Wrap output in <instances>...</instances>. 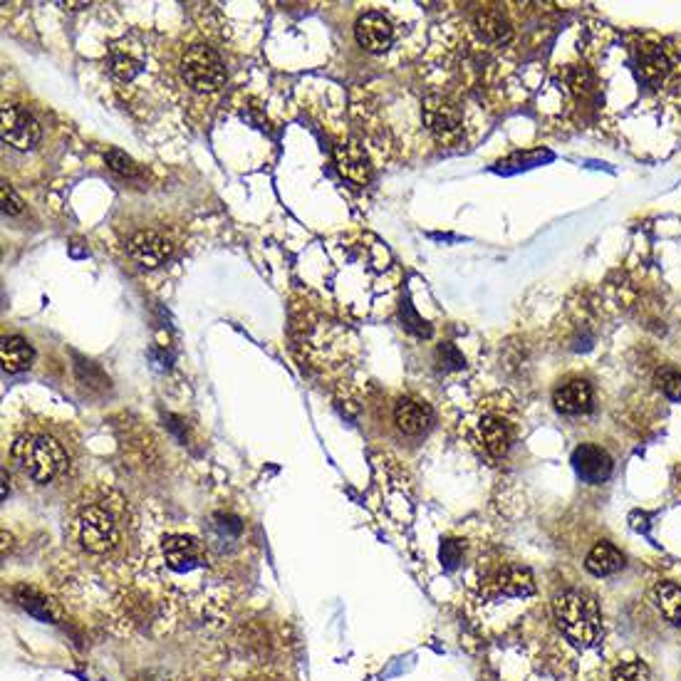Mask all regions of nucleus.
Here are the masks:
<instances>
[{
  "label": "nucleus",
  "mask_w": 681,
  "mask_h": 681,
  "mask_svg": "<svg viewBox=\"0 0 681 681\" xmlns=\"http://www.w3.org/2000/svg\"><path fill=\"white\" fill-rule=\"evenodd\" d=\"M637 70L652 90L681 100V43L647 38L637 48Z\"/></svg>",
  "instance_id": "1"
},
{
  "label": "nucleus",
  "mask_w": 681,
  "mask_h": 681,
  "mask_svg": "<svg viewBox=\"0 0 681 681\" xmlns=\"http://www.w3.org/2000/svg\"><path fill=\"white\" fill-rule=\"evenodd\" d=\"M13 459L33 481L48 483L60 476L67 466L62 444L48 434H25L15 439Z\"/></svg>",
  "instance_id": "2"
},
{
  "label": "nucleus",
  "mask_w": 681,
  "mask_h": 681,
  "mask_svg": "<svg viewBox=\"0 0 681 681\" xmlns=\"http://www.w3.org/2000/svg\"><path fill=\"white\" fill-rule=\"evenodd\" d=\"M553 615L565 637L577 647H590L600 637V612L592 597L582 592H563L555 597Z\"/></svg>",
  "instance_id": "3"
},
{
  "label": "nucleus",
  "mask_w": 681,
  "mask_h": 681,
  "mask_svg": "<svg viewBox=\"0 0 681 681\" xmlns=\"http://www.w3.org/2000/svg\"><path fill=\"white\" fill-rule=\"evenodd\" d=\"M181 77L196 92H218L226 82V67L209 45H191L181 57Z\"/></svg>",
  "instance_id": "4"
},
{
  "label": "nucleus",
  "mask_w": 681,
  "mask_h": 681,
  "mask_svg": "<svg viewBox=\"0 0 681 681\" xmlns=\"http://www.w3.org/2000/svg\"><path fill=\"white\" fill-rule=\"evenodd\" d=\"M471 439L488 459H503L513 444V421L501 409H481L471 424Z\"/></svg>",
  "instance_id": "5"
},
{
  "label": "nucleus",
  "mask_w": 681,
  "mask_h": 681,
  "mask_svg": "<svg viewBox=\"0 0 681 681\" xmlns=\"http://www.w3.org/2000/svg\"><path fill=\"white\" fill-rule=\"evenodd\" d=\"M424 114V124L429 129L431 137L439 144H456L464 134V117H461V109L449 100V97L441 95H429L421 107Z\"/></svg>",
  "instance_id": "6"
},
{
  "label": "nucleus",
  "mask_w": 681,
  "mask_h": 681,
  "mask_svg": "<svg viewBox=\"0 0 681 681\" xmlns=\"http://www.w3.org/2000/svg\"><path fill=\"white\" fill-rule=\"evenodd\" d=\"M117 535V523L105 508L87 506L77 518V540L87 553H107L117 543Z\"/></svg>",
  "instance_id": "7"
},
{
  "label": "nucleus",
  "mask_w": 681,
  "mask_h": 681,
  "mask_svg": "<svg viewBox=\"0 0 681 681\" xmlns=\"http://www.w3.org/2000/svg\"><path fill=\"white\" fill-rule=\"evenodd\" d=\"M0 119H3V142L8 147L18 149V152H28L43 137V127H40L38 119L20 105H3L0 109Z\"/></svg>",
  "instance_id": "8"
},
{
  "label": "nucleus",
  "mask_w": 681,
  "mask_h": 681,
  "mask_svg": "<svg viewBox=\"0 0 681 681\" xmlns=\"http://www.w3.org/2000/svg\"><path fill=\"white\" fill-rule=\"evenodd\" d=\"M127 253L144 268H159L171 256V246L157 231H137L127 241Z\"/></svg>",
  "instance_id": "9"
},
{
  "label": "nucleus",
  "mask_w": 681,
  "mask_h": 681,
  "mask_svg": "<svg viewBox=\"0 0 681 681\" xmlns=\"http://www.w3.org/2000/svg\"><path fill=\"white\" fill-rule=\"evenodd\" d=\"M357 43L369 53H384L394 40V28L382 13H365L355 25Z\"/></svg>",
  "instance_id": "10"
},
{
  "label": "nucleus",
  "mask_w": 681,
  "mask_h": 681,
  "mask_svg": "<svg viewBox=\"0 0 681 681\" xmlns=\"http://www.w3.org/2000/svg\"><path fill=\"white\" fill-rule=\"evenodd\" d=\"M573 466H575L577 476L587 483H602V481H607L612 473L610 454L595 444L577 446L573 454Z\"/></svg>",
  "instance_id": "11"
},
{
  "label": "nucleus",
  "mask_w": 681,
  "mask_h": 681,
  "mask_svg": "<svg viewBox=\"0 0 681 681\" xmlns=\"http://www.w3.org/2000/svg\"><path fill=\"white\" fill-rule=\"evenodd\" d=\"M394 421H397L399 431H404L407 436H421L434 421V412L424 399L404 397L394 407Z\"/></svg>",
  "instance_id": "12"
},
{
  "label": "nucleus",
  "mask_w": 681,
  "mask_h": 681,
  "mask_svg": "<svg viewBox=\"0 0 681 681\" xmlns=\"http://www.w3.org/2000/svg\"><path fill=\"white\" fill-rule=\"evenodd\" d=\"M592 402H595V394H592L590 382H585V379H570V382H565L563 387L555 389V394H553L555 409L563 414L590 412Z\"/></svg>",
  "instance_id": "13"
},
{
  "label": "nucleus",
  "mask_w": 681,
  "mask_h": 681,
  "mask_svg": "<svg viewBox=\"0 0 681 681\" xmlns=\"http://www.w3.org/2000/svg\"><path fill=\"white\" fill-rule=\"evenodd\" d=\"M335 161H337V166H340L342 176L355 181V184H367L369 176H372V166H369L365 149H362L357 142L337 144Z\"/></svg>",
  "instance_id": "14"
},
{
  "label": "nucleus",
  "mask_w": 681,
  "mask_h": 681,
  "mask_svg": "<svg viewBox=\"0 0 681 681\" xmlns=\"http://www.w3.org/2000/svg\"><path fill=\"white\" fill-rule=\"evenodd\" d=\"M164 560L171 570H191L201 560V545L189 535H169L164 540Z\"/></svg>",
  "instance_id": "15"
},
{
  "label": "nucleus",
  "mask_w": 681,
  "mask_h": 681,
  "mask_svg": "<svg viewBox=\"0 0 681 681\" xmlns=\"http://www.w3.org/2000/svg\"><path fill=\"white\" fill-rule=\"evenodd\" d=\"M622 565H625V555H622L612 543H605V540L597 543L585 560V568L597 577L620 573Z\"/></svg>",
  "instance_id": "16"
},
{
  "label": "nucleus",
  "mask_w": 681,
  "mask_h": 681,
  "mask_svg": "<svg viewBox=\"0 0 681 681\" xmlns=\"http://www.w3.org/2000/svg\"><path fill=\"white\" fill-rule=\"evenodd\" d=\"M0 360H3L5 372H23L33 362V347L25 337L10 335L0 345Z\"/></svg>",
  "instance_id": "17"
},
{
  "label": "nucleus",
  "mask_w": 681,
  "mask_h": 681,
  "mask_svg": "<svg viewBox=\"0 0 681 681\" xmlns=\"http://www.w3.org/2000/svg\"><path fill=\"white\" fill-rule=\"evenodd\" d=\"M473 28H476V33L491 45H503L511 38V23H508L501 13H496V10H483V13H478L476 20H473Z\"/></svg>",
  "instance_id": "18"
},
{
  "label": "nucleus",
  "mask_w": 681,
  "mask_h": 681,
  "mask_svg": "<svg viewBox=\"0 0 681 681\" xmlns=\"http://www.w3.org/2000/svg\"><path fill=\"white\" fill-rule=\"evenodd\" d=\"M654 602L672 625H681V587L674 582H659L654 587Z\"/></svg>",
  "instance_id": "19"
},
{
  "label": "nucleus",
  "mask_w": 681,
  "mask_h": 681,
  "mask_svg": "<svg viewBox=\"0 0 681 681\" xmlns=\"http://www.w3.org/2000/svg\"><path fill=\"white\" fill-rule=\"evenodd\" d=\"M498 592L508 597H528L535 592L533 575L523 568H508L506 573L498 577Z\"/></svg>",
  "instance_id": "20"
},
{
  "label": "nucleus",
  "mask_w": 681,
  "mask_h": 681,
  "mask_svg": "<svg viewBox=\"0 0 681 681\" xmlns=\"http://www.w3.org/2000/svg\"><path fill=\"white\" fill-rule=\"evenodd\" d=\"M652 679V672L644 662H627L620 664V667L612 672L610 681H649Z\"/></svg>",
  "instance_id": "21"
},
{
  "label": "nucleus",
  "mask_w": 681,
  "mask_h": 681,
  "mask_svg": "<svg viewBox=\"0 0 681 681\" xmlns=\"http://www.w3.org/2000/svg\"><path fill=\"white\" fill-rule=\"evenodd\" d=\"M657 384L669 399L679 402V399H681V372H677V369H662V372L657 374Z\"/></svg>",
  "instance_id": "22"
},
{
  "label": "nucleus",
  "mask_w": 681,
  "mask_h": 681,
  "mask_svg": "<svg viewBox=\"0 0 681 681\" xmlns=\"http://www.w3.org/2000/svg\"><path fill=\"white\" fill-rule=\"evenodd\" d=\"M105 159H107L109 169L117 171V174H122V176L137 174V164H134L132 157H127L122 149H109V152L105 154Z\"/></svg>",
  "instance_id": "23"
},
{
  "label": "nucleus",
  "mask_w": 681,
  "mask_h": 681,
  "mask_svg": "<svg viewBox=\"0 0 681 681\" xmlns=\"http://www.w3.org/2000/svg\"><path fill=\"white\" fill-rule=\"evenodd\" d=\"M109 70H112L114 75L119 77V80H132V77L139 72V62L132 60V57H127V55H119V57H114L112 67H109Z\"/></svg>",
  "instance_id": "24"
},
{
  "label": "nucleus",
  "mask_w": 681,
  "mask_h": 681,
  "mask_svg": "<svg viewBox=\"0 0 681 681\" xmlns=\"http://www.w3.org/2000/svg\"><path fill=\"white\" fill-rule=\"evenodd\" d=\"M0 201H3V211L8 213V216L23 213V199L15 194V189L10 184H3V189H0Z\"/></svg>",
  "instance_id": "25"
},
{
  "label": "nucleus",
  "mask_w": 681,
  "mask_h": 681,
  "mask_svg": "<svg viewBox=\"0 0 681 681\" xmlns=\"http://www.w3.org/2000/svg\"><path fill=\"white\" fill-rule=\"evenodd\" d=\"M459 555H461V545L456 543V540H449V543H444V548H441V560H444L449 568H454V565L459 563Z\"/></svg>",
  "instance_id": "26"
}]
</instances>
